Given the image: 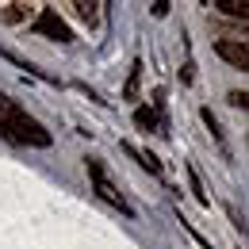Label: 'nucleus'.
Wrapping results in <instances>:
<instances>
[{"instance_id":"obj_1","label":"nucleus","mask_w":249,"mask_h":249,"mask_svg":"<svg viewBox=\"0 0 249 249\" xmlns=\"http://www.w3.org/2000/svg\"><path fill=\"white\" fill-rule=\"evenodd\" d=\"M0 134L12 146H35V150H46L54 142V134L38 123L35 115H27L12 96H0Z\"/></svg>"},{"instance_id":"obj_2","label":"nucleus","mask_w":249,"mask_h":249,"mask_svg":"<svg viewBox=\"0 0 249 249\" xmlns=\"http://www.w3.org/2000/svg\"><path fill=\"white\" fill-rule=\"evenodd\" d=\"M89 180H92L96 196L104 199V203H111L119 215H134V207H130V199H126L119 184H115V177H111V169L100 161V157H89Z\"/></svg>"},{"instance_id":"obj_3","label":"nucleus","mask_w":249,"mask_h":249,"mask_svg":"<svg viewBox=\"0 0 249 249\" xmlns=\"http://www.w3.org/2000/svg\"><path fill=\"white\" fill-rule=\"evenodd\" d=\"M35 31L46 35V38H54V42H73L69 23H65V19L54 12V8H42V12H38V19H35Z\"/></svg>"},{"instance_id":"obj_4","label":"nucleus","mask_w":249,"mask_h":249,"mask_svg":"<svg viewBox=\"0 0 249 249\" xmlns=\"http://www.w3.org/2000/svg\"><path fill=\"white\" fill-rule=\"evenodd\" d=\"M215 54L222 62H230L234 69H249V46L246 38H218L215 42Z\"/></svg>"},{"instance_id":"obj_5","label":"nucleus","mask_w":249,"mask_h":249,"mask_svg":"<svg viewBox=\"0 0 249 249\" xmlns=\"http://www.w3.org/2000/svg\"><path fill=\"white\" fill-rule=\"evenodd\" d=\"M123 150H126L130 157H138V165H142V169H150L154 177H165V165H161L150 150H142V146H134V142H123Z\"/></svg>"},{"instance_id":"obj_6","label":"nucleus","mask_w":249,"mask_h":249,"mask_svg":"<svg viewBox=\"0 0 249 249\" xmlns=\"http://www.w3.org/2000/svg\"><path fill=\"white\" fill-rule=\"evenodd\" d=\"M69 8H73V16H77L81 23L96 27V23H100V8H104V4H100V0H73Z\"/></svg>"},{"instance_id":"obj_7","label":"nucleus","mask_w":249,"mask_h":249,"mask_svg":"<svg viewBox=\"0 0 249 249\" xmlns=\"http://www.w3.org/2000/svg\"><path fill=\"white\" fill-rule=\"evenodd\" d=\"M134 126L146 130V134H157L161 130V115H157L154 107H134Z\"/></svg>"},{"instance_id":"obj_8","label":"nucleus","mask_w":249,"mask_h":249,"mask_svg":"<svg viewBox=\"0 0 249 249\" xmlns=\"http://www.w3.org/2000/svg\"><path fill=\"white\" fill-rule=\"evenodd\" d=\"M211 8L222 12V16H230V19H242V23L249 19V4H246V0H215Z\"/></svg>"},{"instance_id":"obj_9","label":"nucleus","mask_w":249,"mask_h":249,"mask_svg":"<svg viewBox=\"0 0 249 249\" xmlns=\"http://www.w3.org/2000/svg\"><path fill=\"white\" fill-rule=\"evenodd\" d=\"M184 169H188V180H192V192H196V199H199L203 207H211V192H207V184H203V177H199V169H196L192 161H188Z\"/></svg>"},{"instance_id":"obj_10","label":"nucleus","mask_w":249,"mask_h":249,"mask_svg":"<svg viewBox=\"0 0 249 249\" xmlns=\"http://www.w3.org/2000/svg\"><path fill=\"white\" fill-rule=\"evenodd\" d=\"M27 16H31V4H19V0L16 4H4V12H0L4 23H23Z\"/></svg>"},{"instance_id":"obj_11","label":"nucleus","mask_w":249,"mask_h":249,"mask_svg":"<svg viewBox=\"0 0 249 249\" xmlns=\"http://www.w3.org/2000/svg\"><path fill=\"white\" fill-rule=\"evenodd\" d=\"M142 69H146L142 62H134V65H130V77H126L123 100H138V89H142Z\"/></svg>"},{"instance_id":"obj_12","label":"nucleus","mask_w":249,"mask_h":249,"mask_svg":"<svg viewBox=\"0 0 249 249\" xmlns=\"http://www.w3.org/2000/svg\"><path fill=\"white\" fill-rule=\"evenodd\" d=\"M199 115H203V123L211 126V134H215L218 142H222V130H218V119H215V115H211V107H203V111H199Z\"/></svg>"},{"instance_id":"obj_13","label":"nucleus","mask_w":249,"mask_h":249,"mask_svg":"<svg viewBox=\"0 0 249 249\" xmlns=\"http://www.w3.org/2000/svg\"><path fill=\"white\" fill-rule=\"evenodd\" d=\"M226 100H230V107H242V111H246V104H249V96H246V89H242V92H238V89H234V92L226 96Z\"/></svg>"},{"instance_id":"obj_14","label":"nucleus","mask_w":249,"mask_h":249,"mask_svg":"<svg viewBox=\"0 0 249 249\" xmlns=\"http://www.w3.org/2000/svg\"><path fill=\"white\" fill-rule=\"evenodd\" d=\"M169 8H173L169 0H157V4H154V16H157V19H165V16H169Z\"/></svg>"}]
</instances>
